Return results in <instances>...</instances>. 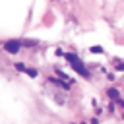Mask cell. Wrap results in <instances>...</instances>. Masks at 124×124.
Returning <instances> with one entry per match:
<instances>
[{"mask_svg": "<svg viewBox=\"0 0 124 124\" xmlns=\"http://www.w3.org/2000/svg\"><path fill=\"white\" fill-rule=\"evenodd\" d=\"M118 70H124V64H118Z\"/></svg>", "mask_w": 124, "mask_h": 124, "instance_id": "cell-4", "label": "cell"}, {"mask_svg": "<svg viewBox=\"0 0 124 124\" xmlns=\"http://www.w3.org/2000/svg\"><path fill=\"white\" fill-rule=\"evenodd\" d=\"M108 97H110V99H114V101H118V103L124 107V101H120V99H118V91H116V89H108Z\"/></svg>", "mask_w": 124, "mask_h": 124, "instance_id": "cell-3", "label": "cell"}, {"mask_svg": "<svg viewBox=\"0 0 124 124\" xmlns=\"http://www.w3.org/2000/svg\"><path fill=\"white\" fill-rule=\"evenodd\" d=\"M64 56H66V60H68V62L72 64V68H74V70H76V72H78L79 76H83V78H87V76H89L87 68L83 66V62H81V60H79V58H78L76 54H64Z\"/></svg>", "mask_w": 124, "mask_h": 124, "instance_id": "cell-1", "label": "cell"}, {"mask_svg": "<svg viewBox=\"0 0 124 124\" xmlns=\"http://www.w3.org/2000/svg\"><path fill=\"white\" fill-rule=\"evenodd\" d=\"M4 48H6L8 52H17V50L21 48V43H19V41H8V43L4 45Z\"/></svg>", "mask_w": 124, "mask_h": 124, "instance_id": "cell-2", "label": "cell"}]
</instances>
